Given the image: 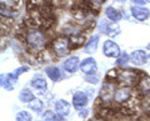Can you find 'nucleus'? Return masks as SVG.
Instances as JSON below:
<instances>
[{"mask_svg": "<svg viewBox=\"0 0 150 121\" xmlns=\"http://www.w3.org/2000/svg\"><path fill=\"white\" fill-rule=\"evenodd\" d=\"M69 39H70V44H71V49H78L80 46L85 45V35H84V32L76 34Z\"/></svg>", "mask_w": 150, "mask_h": 121, "instance_id": "nucleus-22", "label": "nucleus"}, {"mask_svg": "<svg viewBox=\"0 0 150 121\" xmlns=\"http://www.w3.org/2000/svg\"><path fill=\"white\" fill-rule=\"evenodd\" d=\"M130 63L134 66H144L148 64V53L145 50H134L130 54Z\"/></svg>", "mask_w": 150, "mask_h": 121, "instance_id": "nucleus-11", "label": "nucleus"}, {"mask_svg": "<svg viewBox=\"0 0 150 121\" xmlns=\"http://www.w3.org/2000/svg\"><path fill=\"white\" fill-rule=\"evenodd\" d=\"M100 43V35L99 34H94L88 39V41L84 45V53H86L89 55H93L96 53L98 48H99Z\"/></svg>", "mask_w": 150, "mask_h": 121, "instance_id": "nucleus-15", "label": "nucleus"}, {"mask_svg": "<svg viewBox=\"0 0 150 121\" xmlns=\"http://www.w3.org/2000/svg\"><path fill=\"white\" fill-rule=\"evenodd\" d=\"M116 82L112 81H108L105 80V82L101 85L100 90H99V100L103 105H110L111 102H114V95L116 91Z\"/></svg>", "mask_w": 150, "mask_h": 121, "instance_id": "nucleus-4", "label": "nucleus"}, {"mask_svg": "<svg viewBox=\"0 0 150 121\" xmlns=\"http://www.w3.org/2000/svg\"><path fill=\"white\" fill-rule=\"evenodd\" d=\"M50 50H51V53L55 55L56 59L68 58L70 51L73 50L71 44H70V39L65 35H60L58 38H55L53 41H51Z\"/></svg>", "mask_w": 150, "mask_h": 121, "instance_id": "nucleus-2", "label": "nucleus"}, {"mask_svg": "<svg viewBox=\"0 0 150 121\" xmlns=\"http://www.w3.org/2000/svg\"><path fill=\"white\" fill-rule=\"evenodd\" d=\"M28 71H29V68H28V66H20V68L15 69L14 71H11L10 74H11V75L15 77V79H19V77L23 75V74H25V72H28Z\"/></svg>", "mask_w": 150, "mask_h": 121, "instance_id": "nucleus-28", "label": "nucleus"}, {"mask_svg": "<svg viewBox=\"0 0 150 121\" xmlns=\"http://www.w3.org/2000/svg\"><path fill=\"white\" fill-rule=\"evenodd\" d=\"M114 1L119 3V4H125V3H126V0H114Z\"/></svg>", "mask_w": 150, "mask_h": 121, "instance_id": "nucleus-33", "label": "nucleus"}, {"mask_svg": "<svg viewBox=\"0 0 150 121\" xmlns=\"http://www.w3.org/2000/svg\"><path fill=\"white\" fill-rule=\"evenodd\" d=\"M85 1L91 10H98V9H100L103 5H104V3L106 0H85Z\"/></svg>", "mask_w": 150, "mask_h": 121, "instance_id": "nucleus-26", "label": "nucleus"}, {"mask_svg": "<svg viewBox=\"0 0 150 121\" xmlns=\"http://www.w3.org/2000/svg\"><path fill=\"white\" fill-rule=\"evenodd\" d=\"M145 1H146V3H149V4H150V0H145Z\"/></svg>", "mask_w": 150, "mask_h": 121, "instance_id": "nucleus-35", "label": "nucleus"}, {"mask_svg": "<svg viewBox=\"0 0 150 121\" xmlns=\"http://www.w3.org/2000/svg\"><path fill=\"white\" fill-rule=\"evenodd\" d=\"M130 63V54H128L126 51H121V54L119 55V58H116V66L119 68H126V65Z\"/></svg>", "mask_w": 150, "mask_h": 121, "instance_id": "nucleus-24", "label": "nucleus"}, {"mask_svg": "<svg viewBox=\"0 0 150 121\" xmlns=\"http://www.w3.org/2000/svg\"><path fill=\"white\" fill-rule=\"evenodd\" d=\"M104 11H105L106 19L112 21V23H118L121 20V18H123V13L114 6H106Z\"/></svg>", "mask_w": 150, "mask_h": 121, "instance_id": "nucleus-19", "label": "nucleus"}, {"mask_svg": "<svg viewBox=\"0 0 150 121\" xmlns=\"http://www.w3.org/2000/svg\"><path fill=\"white\" fill-rule=\"evenodd\" d=\"M41 117H43V121H65L63 116L58 115L54 110H45L41 114Z\"/></svg>", "mask_w": 150, "mask_h": 121, "instance_id": "nucleus-23", "label": "nucleus"}, {"mask_svg": "<svg viewBox=\"0 0 150 121\" xmlns=\"http://www.w3.org/2000/svg\"><path fill=\"white\" fill-rule=\"evenodd\" d=\"M73 106L76 110H81L84 108H86L88 102H89V95L86 91H76L73 95Z\"/></svg>", "mask_w": 150, "mask_h": 121, "instance_id": "nucleus-13", "label": "nucleus"}, {"mask_svg": "<svg viewBox=\"0 0 150 121\" xmlns=\"http://www.w3.org/2000/svg\"><path fill=\"white\" fill-rule=\"evenodd\" d=\"M129 1H131V4H133V5H144L145 3V0H129Z\"/></svg>", "mask_w": 150, "mask_h": 121, "instance_id": "nucleus-31", "label": "nucleus"}, {"mask_svg": "<svg viewBox=\"0 0 150 121\" xmlns=\"http://www.w3.org/2000/svg\"><path fill=\"white\" fill-rule=\"evenodd\" d=\"M18 99L20 102H24V104H29L33 100L35 99V95L33 94V91L29 89H21L20 92L18 95Z\"/></svg>", "mask_w": 150, "mask_h": 121, "instance_id": "nucleus-21", "label": "nucleus"}, {"mask_svg": "<svg viewBox=\"0 0 150 121\" xmlns=\"http://www.w3.org/2000/svg\"><path fill=\"white\" fill-rule=\"evenodd\" d=\"M88 121H108V119L101 117V116H95V117H93V119L88 120Z\"/></svg>", "mask_w": 150, "mask_h": 121, "instance_id": "nucleus-32", "label": "nucleus"}, {"mask_svg": "<svg viewBox=\"0 0 150 121\" xmlns=\"http://www.w3.org/2000/svg\"><path fill=\"white\" fill-rule=\"evenodd\" d=\"M89 115V109H81V110H79V116H80L81 119H86V116Z\"/></svg>", "mask_w": 150, "mask_h": 121, "instance_id": "nucleus-30", "label": "nucleus"}, {"mask_svg": "<svg viewBox=\"0 0 150 121\" xmlns=\"http://www.w3.org/2000/svg\"><path fill=\"white\" fill-rule=\"evenodd\" d=\"M54 111L58 115L63 116V117H67L71 113V105L67 100H63V99L56 100L54 102Z\"/></svg>", "mask_w": 150, "mask_h": 121, "instance_id": "nucleus-14", "label": "nucleus"}, {"mask_svg": "<svg viewBox=\"0 0 150 121\" xmlns=\"http://www.w3.org/2000/svg\"><path fill=\"white\" fill-rule=\"evenodd\" d=\"M140 76L142 74L138 70H134L131 68H121L118 70L116 84L119 86H135Z\"/></svg>", "mask_w": 150, "mask_h": 121, "instance_id": "nucleus-3", "label": "nucleus"}, {"mask_svg": "<svg viewBox=\"0 0 150 121\" xmlns=\"http://www.w3.org/2000/svg\"><path fill=\"white\" fill-rule=\"evenodd\" d=\"M103 54H104L106 58L116 59V58H119V55L121 54L120 46L116 44L114 40L108 39V40H105L104 45H103Z\"/></svg>", "mask_w": 150, "mask_h": 121, "instance_id": "nucleus-8", "label": "nucleus"}, {"mask_svg": "<svg viewBox=\"0 0 150 121\" xmlns=\"http://www.w3.org/2000/svg\"><path fill=\"white\" fill-rule=\"evenodd\" d=\"M15 121H33V115L26 110L19 111L15 116Z\"/></svg>", "mask_w": 150, "mask_h": 121, "instance_id": "nucleus-25", "label": "nucleus"}, {"mask_svg": "<svg viewBox=\"0 0 150 121\" xmlns=\"http://www.w3.org/2000/svg\"><path fill=\"white\" fill-rule=\"evenodd\" d=\"M0 85H1V87L4 90H6V91H13L14 90V87H15L16 85V82H18V79H15L10 72H8V74H1L0 75Z\"/></svg>", "mask_w": 150, "mask_h": 121, "instance_id": "nucleus-16", "label": "nucleus"}, {"mask_svg": "<svg viewBox=\"0 0 150 121\" xmlns=\"http://www.w3.org/2000/svg\"><path fill=\"white\" fill-rule=\"evenodd\" d=\"M38 121H40V120H38Z\"/></svg>", "mask_w": 150, "mask_h": 121, "instance_id": "nucleus-36", "label": "nucleus"}, {"mask_svg": "<svg viewBox=\"0 0 150 121\" xmlns=\"http://www.w3.org/2000/svg\"><path fill=\"white\" fill-rule=\"evenodd\" d=\"M130 14L138 21H145L150 18V10L144 5H133L130 8Z\"/></svg>", "mask_w": 150, "mask_h": 121, "instance_id": "nucleus-9", "label": "nucleus"}, {"mask_svg": "<svg viewBox=\"0 0 150 121\" xmlns=\"http://www.w3.org/2000/svg\"><path fill=\"white\" fill-rule=\"evenodd\" d=\"M98 30L101 34H104L109 38H115L120 34V26L118 25V23H112L110 20H101L99 24H98Z\"/></svg>", "mask_w": 150, "mask_h": 121, "instance_id": "nucleus-6", "label": "nucleus"}, {"mask_svg": "<svg viewBox=\"0 0 150 121\" xmlns=\"http://www.w3.org/2000/svg\"><path fill=\"white\" fill-rule=\"evenodd\" d=\"M44 101L43 100H40V99H38V97H35L34 100H33L31 102H29L28 104V108H29L33 113H35L38 115H41L44 113Z\"/></svg>", "mask_w": 150, "mask_h": 121, "instance_id": "nucleus-20", "label": "nucleus"}, {"mask_svg": "<svg viewBox=\"0 0 150 121\" xmlns=\"http://www.w3.org/2000/svg\"><path fill=\"white\" fill-rule=\"evenodd\" d=\"M45 74H46V76H48L51 81H54V82H58L60 81L63 79V72L62 70L58 68V66H55V65H48V66H45Z\"/></svg>", "mask_w": 150, "mask_h": 121, "instance_id": "nucleus-18", "label": "nucleus"}, {"mask_svg": "<svg viewBox=\"0 0 150 121\" xmlns=\"http://www.w3.org/2000/svg\"><path fill=\"white\" fill-rule=\"evenodd\" d=\"M85 82L90 84V85H98L100 82V76L98 74H93V75H85Z\"/></svg>", "mask_w": 150, "mask_h": 121, "instance_id": "nucleus-27", "label": "nucleus"}, {"mask_svg": "<svg viewBox=\"0 0 150 121\" xmlns=\"http://www.w3.org/2000/svg\"><path fill=\"white\" fill-rule=\"evenodd\" d=\"M80 59L78 56H68L63 63V69L65 72L68 74H74L78 70H80Z\"/></svg>", "mask_w": 150, "mask_h": 121, "instance_id": "nucleus-12", "label": "nucleus"}, {"mask_svg": "<svg viewBox=\"0 0 150 121\" xmlns=\"http://www.w3.org/2000/svg\"><path fill=\"white\" fill-rule=\"evenodd\" d=\"M30 86L35 90L44 91L48 89V81H46V79L41 75V74H36L30 80Z\"/></svg>", "mask_w": 150, "mask_h": 121, "instance_id": "nucleus-17", "label": "nucleus"}, {"mask_svg": "<svg viewBox=\"0 0 150 121\" xmlns=\"http://www.w3.org/2000/svg\"><path fill=\"white\" fill-rule=\"evenodd\" d=\"M118 70H119V69H112V70H110L109 72L106 74L105 80H108V81H112V82H116V77H118Z\"/></svg>", "mask_w": 150, "mask_h": 121, "instance_id": "nucleus-29", "label": "nucleus"}, {"mask_svg": "<svg viewBox=\"0 0 150 121\" xmlns=\"http://www.w3.org/2000/svg\"><path fill=\"white\" fill-rule=\"evenodd\" d=\"M134 95H135V90L133 86H119L116 87L114 95V104L119 106H124L133 99Z\"/></svg>", "mask_w": 150, "mask_h": 121, "instance_id": "nucleus-5", "label": "nucleus"}, {"mask_svg": "<svg viewBox=\"0 0 150 121\" xmlns=\"http://www.w3.org/2000/svg\"><path fill=\"white\" fill-rule=\"evenodd\" d=\"M46 34L40 27H30L25 31V44L31 53H40L45 50L46 46Z\"/></svg>", "mask_w": 150, "mask_h": 121, "instance_id": "nucleus-1", "label": "nucleus"}, {"mask_svg": "<svg viewBox=\"0 0 150 121\" xmlns=\"http://www.w3.org/2000/svg\"><path fill=\"white\" fill-rule=\"evenodd\" d=\"M135 90L144 100L150 99V76L142 74V76L135 85Z\"/></svg>", "mask_w": 150, "mask_h": 121, "instance_id": "nucleus-7", "label": "nucleus"}, {"mask_svg": "<svg viewBox=\"0 0 150 121\" xmlns=\"http://www.w3.org/2000/svg\"><path fill=\"white\" fill-rule=\"evenodd\" d=\"M80 71L84 74V75H93V74H96V71H98V63L95 61V59L89 56V58H85L84 60H81Z\"/></svg>", "mask_w": 150, "mask_h": 121, "instance_id": "nucleus-10", "label": "nucleus"}, {"mask_svg": "<svg viewBox=\"0 0 150 121\" xmlns=\"http://www.w3.org/2000/svg\"><path fill=\"white\" fill-rule=\"evenodd\" d=\"M148 64H150V54H148Z\"/></svg>", "mask_w": 150, "mask_h": 121, "instance_id": "nucleus-34", "label": "nucleus"}]
</instances>
